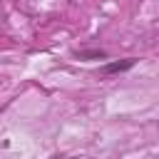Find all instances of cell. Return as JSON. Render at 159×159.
Masks as SVG:
<instances>
[{
    "label": "cell",
    "instance_id": "6da1fadb",
    "mask_svg": "<svg viewBox=\"0 0 159 159\" xmlns=\"http://www.w3.org/2000/svg\"><path fill=\"white\" fill-rule=\"evenodd\" d=\"M134 57H129V60H122V62H109V65H104L102 67V72L104 75H112V72H124V70H129V67H134Z\"/></svg>",
    "mask_w": 159,
    "mask_h": 159
}]
</instances>
